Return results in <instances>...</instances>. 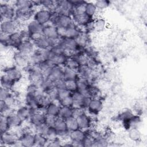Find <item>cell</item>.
Listing matches in <instances>:
<instances>
[{
	"mask_svg": "<svg viewBox=\"0 0 147 147\" xmlns=\"http://www.w3.org/2000/svg\"><path fill=\"white\" fill-rule=\"evenodd\" d=\"M45 114L44 112L37 109H32V114L28 122L33 127L44 123Z\"/></svg>",
	"mask_w": 147,
	"mask_h": 147,
	"instance_id": "cell-18",
	"label": "cell"
},
{
	"mask_svg": "<svg viewBox=\"0 0 147 147\" xmlns=\"http://www.w3.org/2000/svg\"><path fill=\"white\" fill-rule=\"evenodd\" d=\"M54 86L57 90L65 89V83L64 79H60L54 83Z\"/></svg>",
	"mask_w": 147,
	"mask_h": 147,
	"instance_id": "cell-58",
	"label": "cell"
},
{
	"mask_svg": "<svg viewBox=\"0 0 147 147\" xmlns=\"http://www.w3.org/2000/svg\"><path fill=\"white\" fill-rule=\"evenodd\" d=\"M24 133L19 137V140L24 147L34 146V133L30 127H24Z\"/></svg>",
	"mask_w": 147,
	"mask_h": 147,
	"instance_id": "cell-12",
	"label": "cell"
},
{
	"mask_svg": "<svg viewBox=\"0 0 147 147\" xmlns=\"http://www.w3.org/2000/svg\"><path fill=\"white\" fill-rule=\"evenodd\" d=\"M43 28L44 25L38 23L33 19L29 21L27 24L26 29L29 33L30 40L33 41L41 36L42 34Z\"/></svg>",
	"mask_w": 147,
	"mask_h": 147,
	"instance_id": "cell-4",
	"label": "cell"
},
{
	"mask_svg": "<svg viewBox=\"0 0 147 147\" xmlns=\"http://www.w3.org/2000/svg\"><path fill=\"white\" fill-rule=\"evenodd\" d=\"M98 10L92 2H87L85 6V13L90 18H95Z\"/></svg>",
	"mask_w": 147,
	"mask_h": 147,
	"instance_id": "cell-38",
	"label": "cell"
},
{
	"mask_svg": "<svg viewBox=\"0 0 147 147\" xmlns=\"http://www.w3.org/2000/svg\"><path fill=\"white\" fill-rule=\"evenodd\" d=\"M37 95L25 94V98H24L25 105L28 106L30 109H37L38 110V109H37Z\"/></svg>",
	"mask_w": 147,
	"mask_h": 147,
	"instance_id": "cell-34",
	"label": "cell"
},
{
	"mask_svg": "<svg viewBox=\"0 0 147 147\" xmlns=\"http://www.w3.org/2000/svg\"><path fill=\"white\" fill-rule=\"evenodd\" d=\"M68 56L65 53H53L49 49L48 50V56L47 60L53 66H64L65 61Z\"/></svg>",
	"mask_w": 147,
	"mask_h": 147,
	"instance_id": "cell-15",
	"label": "cell"
},
{
	"mask_svg": "<svg viewBox=\"0 0 147 147\" xmlns=\"http://www.w3.org/2000/svg\"><path fill=\"white\" fill-rule=\"evenodd\" d=\"M53 14V12L44 8H41L34 11L33 18L34 20L44 26L51 22Z\"/></svg>",
	"mask_w": 147,
	"mask_h": 147,
	"instance_id": "cell-3",
	"label": "cell"
},
{
	"mask_svg": "<svg viewBox=\"0 0 147 147\" xmlns=\"http://www.w3.org/2000/svg\"><path fill=\"white\" fill-rule=\"evenodd\" d=\"M87 136L86 131L78 129L76 130L69 131V139L72 141L81 142Z\"/></svg>",
	"mask_w": 147,
	"mask_h": 147,
	"instance_id": "cell-28",
	"label": "cell"
},
{
	"mask_svg": "<svg viewBox=\"0 0 147 147\" xmlns=\"http://www.w3.org/2000/svg\"><path fill=\"white\" fill-rule=\"evenodd\" d=\"M75 40L79 47L84 49L85 48L90 45V38L89 33L83 30L79 35L75 38Z\"/></svg>",
	"mask_w": 147,
	"mask_h": 147,
	"instance_id": "cell-26",
	"label": "cell"
},
{
	"mask_svg": "<svg viewBox=\"0 0 147 147\" xmlns=\"http://www.w3.org/2000/svg\"><path fill=\"white\" fill-rule=\"evenodd\" d=\"M58 103L60 105V106H65V107H72V103H73L72 95H71L68 96H67V97L64 98V99L59 101Z\"/></svg>",
	"mask_w": 147,
	"mask_h": 147,
	"instance_id": "cell-53",
	"label": "cell"
},
{
	"mask_svg": "<svg viewBox=\"0 0 147 147\" xmlns=\"http://www.w3.org/2000/svg\"><path fill=\"white\" fill-rule=\"evenodd\" d=\"M3 74L7 75L16 83H18L23 78L22 69L15 65L5 67Z\"/></svg>",
	"mask_w": 147,
	"mask_h": 147,
	"instance_id": "cell-14",
	"label": "cell"
},
{
	"mask_svg": "<svg viewBox=\"0 0 147 147\" xmlns=\"http://www.w3.org/2000/svg\"><path fill=\"white\" fill-rule=\"evenodd\" d=\"M76 118L79 129L86 131L92 127V118L91 115L87 114L86 111L76 117Z\"/></svg>",
	"mask_w": 147,
	"mask_h": 147,
	"instance_id": "cell-16",
	"label": "cell"
},
{
	"mask_svg": "<svg viewBox=\"0 0 147 147\" xmlns=\"http://www.w3.org/2000/svg\"><path fill=\"white\" fill-rule=\"evenodd\" d=\"M77 72L79 77L86 79L91 83L92 82L95 76V70L86 65H80Z\"/></svg>",
	"mask_w": 147,
	"mask_h": 147,
	"instance_id": "cell-20",
	"label": "cell"
},
{
	"mask_svg": "<svg viewBox=\"0 0 147 147\" xmlns=\"http://www.w3.org/2000/svg\"><path fill=\"white\" fill-rule=\"evenodd\" d=\"M57 117L45 114L44 123L49 127H54Z\"/></svg>",
	"mask_w": 147,
	"mask_h": 147,
	"instance_id": "cell-55",
	"label": "cell"
},
{
	"mask_svg": "<svg viewBox=\"0 0 147 147\" xmlns=\"http://www.w3.org/2000/svg\"><path fill=\"white\" fill-rule=\"evenodd\" d=\"M16 10L13 5L7 2H1L0 15L1 21L4 20H14Z\"/></svg>",
	"mask_w": 147,
	"mask_h": 147,
	"instance_id": "cell-9",
	"label": "cell"
},
{
	"mask_svg": "<svg viewBox=\"0 0 147 147\" xmlns=\"http://www.w3.org/2000/svg\"><path fill=\"white\" fill-rule=\"evenodd\" d=\"M5 103L8 107H12L15 109V107L17 105V99L16 97L11 92V94L4 100H3Z\"/></svg>",
	"mask_w": 147,
	"mask_h": 147,
	"instance_id": "cell-46",
	"label": "cell"
},
{
	"mask_svg": "<svg viewBox=\"0 0 147 147\" xmlns=\"http://www.w3.org/2000/svg\"><path fill=\"white\" fill-rule=\"evenodd\" d=\"M63 146V141L59 137L55 140L52 141H48L46 146H51V147H59Z\"/></svg>",
	"mask_w": 147,
	"mask_h": 147,
	"instance_id": "cell-57",
	"label": "cell"
},
{
	"mask_svg": "<svg viewBox=\"0 0 147 147\" xmlns=\"http://www.w3.org/2000/svg\"><path fill=\"white\" fill-rule=\"evenodd\" d=\"M103 108V103L100 97L91 98L87 110L90 115L99 114Z\"/></svg>",
	"mask_w": 147,
	"mask_h": 147,
	"instance_id": "cell-17",
	"label": "cell"
},
{
	"mask_svg": "<svg viewBox=\"0 0 147 147\" xmlns=\"http://www.w3.org/2000/svg\"><path fill=\"white\" fill-rule=\"evenodd\" d=\"M128 137L132 141L138 142L141 140V133L138 127H131L128 130Z\"/></svg>",
	"mask_w": 147,
	"mask_h": 147,
	"instance_id": "cell-39",
	"label": "cell"
},
{
	"mask_svg": "<svg viewBox=\"0 0 147 147\" xmlns=\"http://www.w3.org/2000/svg\"><path fill=\"white\" fill-rule=\"evenodd\" d=\"M13 6L16 10H33L35 7L34 1L17 0L14 2Z\"/></svg>",
	"mask_w": 147,
	"mask_h": 147,
	"instance_id": "cell-25",
	"label": "cell"
},
{
	"mask_svg": "<svg viewBox=\"0 0 147 147\" xmlns=\"http://www.w3.org/2000/svg\"><path fill=\"white\" fill-rule=\"evenodd\" d=\"M34 47L37 49L41 50H48L52 47V40L43 34L40 36L36 40L33 41Z\"/></svg>",
	"mask_w": 147,
	"mask_h": 147,
	"instance_id": "cell-22",
	"label": "cell"
},
{
	"mask_svg": "<svg viewBox=\"0 0 147 147\" xmlns=\"http://www.w3.org/2000/svg\"><path fill=\"white\" fill-rule=\"evenodd\" d=\"M78 78L77 71L64 67L63 79L64 80H76Z\"/></svg>",
	"mask_w": 147,
	"mask_h": 147,
	"instance_id": "cell-36",
	"label": "cell"
},
{
	"mask_svg": "<svg viewBox=\"0 0 147 147\" xmlns=\"http://www.w3.org/2000/svg\"><path fill=\"white\" fill-rule=\"evenodd\" d=\"M16 83L11 80L7 75L3 74L1 77V87L11 91L14 88Z\"/></svg>",
	"mask_w": 147,
	"mask_h": 147,
	"instance_id": "cell-33",
	"label": "cell"
},
{
	"mask_svg": "<svg viewBox=\"0 0 147 147\" xmlns=\"http://www.w3.org/2000/svg\"><path fill=\"white\" fill-rule=\"evenodd\" d=\"M71 92L68 91L67 89H61L57 90V102H58L60 100L64 99V98L68 96L71 95Z\"/></svg>",
	"mask_w": 147,
	"mask_h": 147,
	"instance_id": "cell-54",
	"label": "cell"
},
{
	"mask_svg": "<svg viewBox=\"0 0 147 147\" xmlns=\"http://www.w3.org/2000/svg\"><path fill=\"white\" fill-rule=\"evenodd\" d=\"M134 115L133 111L130 109H125L123 110L118 115V119L122 122V123L128 121Z\"/></svg>",
	"mask_w": 147,
	"mask_h": 147,
	"instance_id": "cell-45",
	"label": "cell"
},
{
	"mask_svg": "<svg viewBox=\"0 0 147 147\" xmlns=\"http://www.w3.org/2000/svg\"><path fill=\"white\" fill-rule=\"evenodd\" d=\"M94 3L98 11L105 10L110 5L111 3L110 1L108 0H98L95 1Z\"/></svg>",
	"mask_w": 147,
	"mask_h": 147,
	"instance_id": "cell-47",
	"label": "cell"
},
{
	"mask_svg": "<svg viewBox=\"0 0 147 147\" xmlns=\"http://www.w3.org/2000/svg\"><path fill=\"white\" fill-rule=\"evenodd\" d=\"M16 113L24 122H28L32 114V109L26 105L21 106L16 110Z\"/></svg>",
	"mask_w": 147,
	"mask_h": 147,
	"instance_id": "cell-27",
	"label": "cell"
},
{
	"mask_svg": "<svg viewBox=\"0 0 147 147\" xmlns=\"http://www.w3.org/2000/svg\"><path fill=\"white\" fill-rule=\"evenodd\" d=\"M48 50H41L35 48L34 51L29 56L30 64L39 65L48 59Z\"/></svg>",
	"mask_w": 147,
	"mask_h": 147,
	"instance_id": "cell-8",
	"label": "cell"
},
{
	"mask_svg": "<svg viewBox=\"0 0 147 147\" xmlns=\"http://www.w3.org/2000/svg\"><path fill=\"white\" fill-rule=\"evenodd\" d=\"M20 24L15 20H4L1 21V33L10 35L18 31Z\"/></svg>",
	"mask_w": 147,
	"mask_h": 147,
	"instance_id": "cell-5",
	"label": "cell"
},
{
	"mask_svg": "<svg viewBox=\"0 0 147 147\" xmlns=\"http://www.w3.org/2000/svg\"><path fill=\"white\" fill-rule=\"evenodd\" d=\"M42 34L51 40L56 39L60 37L58 32V28L51 23L44 26Z\"/></svg>",
	"mask_w": 147,
	"mask_h": 147,
	"instance_id": "cell-23",
	"label": "cell"
},
{
	"mask_svg": "<svg viewBox=\"0 0 147 147\" xmlns=\"http://www.w3.org/2000/svg\"><path fill=\"white\" fill-rule=\"evenodd\" d=\"M80 65L79 64L78 61L74 57H73L72 56H68L65 61L64 67L75 71H78Z\"/></svg>",
	"mask_w": 147,
	"mask_h": 147,
	"instance_id": "cell-40",
	"label": "cell"
},
{
	"mask_svg": "<svg viewBox=\"0 0 147 147\" xmlns=\"http://www.w3.org/2000/svg\"><path fill=\"white\" fill-rule=\"evenodd\" d=\"M65 89L71 93L78 91L76 80H65Z\"/></svg>",
	"mask_w": 147,
	"mask_h": 147,
	"instance_id": "cell-52",
	"label": "cell"
},
{
	"mask_svg": "<svg viewBox=\"0 0 147 147\" xmlns=\"http://www.w3.org/2000/svg\"><path fill=\"white\" fill-rule=\"evenodd\" d=\"M9 40L10 48L16 49L23 40L19 30L9 35Z\"/></svg>",
	"mask_w": 147,
	"mask_h": 147,
	"instance_id": "cell-31",
	"label": "cell"
},
{
	"mask_svg": "<svg viewBox=\"0 0 147 147\" xmlns=\"http://www.w3.org/2000/svg\"><path fill=\"white\" fill-rule=\"evenodd\" d=\"M59 137L63 141L69 139V131L67 129L65 119L60 117H57L54 125Z\"/></svg>",
	"mask_w": 147,
	"mask_h": 147,
	"instance_id": "cell-10",
	"label": "cell"
},
{
	"mask_svg": "<svg viewBox=\"0 0 147 147\" xmlns=\"http://www.w3.org/2000/svg\"><path fill=\"white\" fill-rule=\"evenodd\" d=\"M73 116V109L71 107L60 106L59 116L64 119Z\"/></svg>",
	"mask_w": 147,
	"mask_h": 147,
	"instance_id": "cell-42",
	"label": "cell"
},
{
	"mask_svg": "<svg viewBox=\"0 0 147 147\" xmlns=\"http://www.w3.org/2000/svg\"><path fill=\"white\" fill-rule=\"evenodd\" d=\"M18 139L19 137L11 130L1 133V146H13V145L18 140Z\"/></svg>",
	"mask_w": 147,
	"mask_h": 147,
	"instance_id": "cell-13",
	"label": "cell"
},
{
	"mask_svg": "<svg viewBox=\"0 0 147 147\" xmlns=\"http://www.w3.org/2000/svg\"><path fill=\"white\" fill-rule=\"evenodd\" d=\"M48 142V140L45 136L34 133V146H46Z\"/></svg>",
	"mask_w": 147,
	"mask_h": 147,
	"instance_id": "cell-43",
	"label": "cell"
},
{
	"mask_svg": "<svg viewBox=\"0 0 147 147\" xmlns=\"http://www.w3.org/2000/svg\"><path fill=\"white\" fill-rule=\"evenodd\" d=\"M45 136L47 138L48 141H52L59 138L57 131L54 127H49Z\"/></svg>",
	"mask_w": 147,
	"mask_h": 147,
	"instance_id": "cell-49",
	"label": "cell"
},
{
	"mask_svg": "<svg viewBox=\"0 0 147 147\" xmlns=\"http://www.w3.org/2000/svg\"><path fill=\"white\" fill-rule=\"evenodd\" d=\"M94 140L90 136L87 135L84 140L82 142V146L83 147H93L94 146Z\"/></svg>",
	"mask_w": 147,
	"mask_h": 147,
	"instance_id": "cell-56",
	"label": "cell"
},
{
	"mask_svg": "<svg viewBox=\"0 0 147 147\" xmlns=\"http://www.w3.org/2000/svg\"><path fill=\"white\" fill-rule=\"evenodd\" d=\"M73 103L72 109H83L86 110L91 99L90 97L84 96L80 92L76 91L71 94Z\"/></svg>",
	"mask_w": 147,
	"mask_h": 147,
	"instance_id": "cell-2",
	"label": "cell"
},
{
	"mask_svg": "<svg viewBox=\"0 0 147 147\" xmlns=\"http://www.w3.org/2000/svg\"><path fill=\"white\" fill-rule=\"evenodd\" d=\"M57 1L52 0H40L38 1V6L41 8H44L49 10L51 11H53L56 6H57Z\"/></svg>",
	"mask_w": 147,
	"mask_h": 147,
	"instance_id": "cell-37",
	"label": "cell"
},
{
	"mask_svg": "<svg viewBox=\"0 0 147 147\" xmlns=\"http://www.w3.org/2000/svg\"><path fill=\"white\" fill-rule=\"evenodd\" d=\"M63 69L64 66L60 65H55L53 66L48 75L47 77L49 80L52 83H54L60 79H63Z\"/></svg>",
	"mask_w": 147,
	"mask_h": 147,
	"instance_id": "cell-24",
	"label": "cell"
},
{
	"mask_svg": "<svg viewBox=\"0 0 147 147\" xmlns=\"http://www.w3.org/2000/svg\"><path fill=\"white\" fill-rule=\"evenodd\" d=\"M84 54L88 57H94L97 58L98 57V52L96 49H95L92 46H88L83 49Z\"/></svg>",
	"mask_w": 147,
	"mask_h": 147,
	"instance_id": "cell-50",
	"label": "cell"
},
{
	"mask_svg": "<svg viewBox=\"0 0 147 147\" xmlns=\"http://www.w3.org/2000/svg\"><path fill=\"white\" fill-rule=\"evenodd\" d=\"M41 73L44 78H47L52 68L53 67L47 60L38 65Z\"/></svg>",
	"mask_w": 147,
	"mask_h": 147,
	"instance_id": "cell-44",
	"label": "cell"
},
{
	"mask_svg": "<svg viewBox=\"0 0 147 147\" xmlns=\"http://www.w3.org/2000/svg\"><path fill=\"white\" fill-rule=\"evenodd\" d=\"M7 121L10 129H14L23 126L24 121L17 115L16 112L7 117Z\"/></svg>",
	"mask_w": 147,
	"mask_h": 147,
	"instance_id": "cell-30",
	"label": "cell"
},
{
	"mask_svg": "<svg viewBox=\"0 0 147 147\" xmlns=\"http://www.w3.org/2000/svg\"><path fill=\"white\" fill-rule=\"evenodd\" d=\"M35 47L33 42L30 40H24L20 43V44L16 48V51H18L28 56L32 53L35 49Z\"/></svg>",
	"mask_w": 147,
	"mask_h": 147,
	"instance_id": "cell-19",
	"label": "cell"
},
{
	"mask_svg": "<svg viewBox=\"0 0 147 147\" xmlns=\"http://www.w3.org/2000/svg\"><path fill=\"white\" fill-rule=\"evenodd\" d=\"M11 91L1 87L0 88V100H4L10 94Z\"/></svg>",
	"mask_w": 147,
	"mask_h": 147,
	"instance_id": "cell-59",
	"label": "cell"
},
{
	"mask_svg": "<svg viewBox=\"0 0 147 147\" xmlns=\"http://www.w3.org/2000/svg\"><path fill=\"white\" fill-rule=\"evenodd\" d=\"M13 61L14 65L17 67L24 69L29 64V56L22 53L21 52L16 51L13 55Z\"/></svg>",
	"mask_w": 147,
	"mask_h": 147,
	"instance_id": "cell-11",
	"label": "cell"
},
{
	"mask_svg": "<svg viewBox=\"0 0 147 147\" xmlns=\"http://www.w3.org/2000/svg\"><path fill=\"white\" fill-rule=\"evenodd\" d=\"M73 9L74 5L71 0H59L53 12L58 16H71Z\"/></svg>",
	"mask_w": 147,
	"mask_h": 147,
	"instance_id": "cell-1",
	"label": "cell"
},
{
	"mask_svg": "<svg viewBox=\"0 0 147 147\" xmlns=\"http://www.w3.org/2000/svg\"><path fill=\"white\" fill-rule=\"evenodd\" d=\"M60 105L57 102H52L50 103L45 109V114L48 115H53L55 117H58L60 111Z\"/></svg>",
	"mask_w": 147,
	"mask_h": 147,
	"instance_id": "cell-32",
	"label": "cell"
},
{
	"mask_svg": "<svg viewBox=\"0 0 147 147\" xmlns=\"http://www.w3.org/2000/svg\"><path fill=\"white\" fill-rule=\"evenodd\" d=\"M51 23L58 28L63 29L67 28L74 24L71 16H58L55 13H53Z\"/></svg>",
	"mask_w": 147,
	"mask_h": 147,
	"instance_id": "cell-6",
	"label": "cell"
},
{
	"mask_svg": "<svg viewBox=\"0 0 147 147\" xmlns=\"http://www.w3.org/2000/svg\"><path fill=\"white\" fill-rule=\"evenodd\" d=\"M65 121L67 129L69 131H71L75 130H76L78 129H79L76 118L74 116H72L71 117H69L65 119Z\"/></svg>",
	"mask_w": 147,
	"mask_h": 147,
	"instance_id": "cell-41",
	"label": "cell"
},
{
	"mask_svg": "<svg viewBox=\"0 0 147 147\" xmlns=\"http://www.w3.org/2000/svg\"><path fill=\"white\" fill-rule=\"evenodd\" d=\"M82 30L83 29L77 26L75 23L71 26L65 29L58 28L59 34L61 38L75 39Z\"/></svg>",
	"mask_w": 147,
	"mask_h": 147,
	"instance_id": "cell-7",
	"label": "cell"
},
{
	"mask_svg": "<svg viewBox=\"0 0 147 147\" xmlns=\"http://www.w3.org/2000/svg\"><path fill=\"white\" fill-rule=\"evenodd\" d=\"M106 28V21L103 18H94L92 21V32L100 33Z\"/></svg>",
	"mask_w": 147,
	"mask_h": 147,
	"instance_id": "cell-29",
	"label": "cell"
},
{
	"mask_svg": "<svg viewBox=\"0 0 147 147\" xmlns=\"http://www.w3.org/2000/svg\"><path fill=\"white\" fill-rule=\"evenodd\" d=\"M10 129L7 121V117L0 115V133L7 131Z\"/></svg>",
	"mask_w": 147,
	"mask_h": 147,
	"instance_id": "cell-48",
	"label": "cell"
},
{
	"mask_svg": "<svg viewBox=\"0 0 147 147\" xmlns=\"http://www.w3.org/2000/svg\"><path fill=\"white\" fill-rule=\"evenodd\" d=\"M76 84H77L78 91L80 92L81 93H83L86 91L90 88V87L92 84V83H91L89 80L86 79L80 78L79 76L76 80Z\"/></svg>",
	"mask_w": 147,
	"mask_h": 147,
	"instance_id": "cell-35",
	"label": "cell"
},
{
	"mask_svg": "<svg viewBox=\"0 0 147 147\" xmlns=\"http://www.w3.org/2000/svg\"><path fill=\"white\" fill-rule=\"evenodd\" d=\"M48 128H49V126H48L45 123H41L39 125L33 127L34 133H37V134L45 136Z\"/></svg>",
	"mask_w": 147,
	"mask_h": 147,
	"instance_id": "cell-51",
	"label": "cell"
},
{
	"mask_svg": "<svg viewBox=\"0 0 147 147\" xmlns=\"http://www.w3.org/2000/svg\"><path fill=\"white\" fill-rule=\"evenodd\" d=\"M71 17L74 22L81 28H84L93 20V18L88 17L85 13L81 14H72Z\"/></svg>",
	"mask_w": 147,
	"mask_h": 147,
	"instance_id": "cell-21",
	"label": "cell"
}]
</instances>
